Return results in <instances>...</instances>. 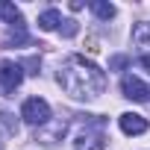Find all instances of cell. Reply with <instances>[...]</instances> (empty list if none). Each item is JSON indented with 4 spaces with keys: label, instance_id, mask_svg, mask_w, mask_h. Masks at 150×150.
I'll use <instances>...</instances> for the list:
<instances>
[{
    "label": "cell",
    "instance_id": "6da1fadb",
    "mask_svg": "<svg viewBox=\"0 0 150 150\" xmlns=\"http://www.w3.org/2000/svg\"><path fill=\"white\" fill-rule=\"evenodd\" d=\"M59 86L77 100H94L106 88V74L86 56H71L59 71Z\"/></svg>",
    "mask_w": 150,
    "mask_h": 150
},
{
    "label": "cell",
    "instance_id": "7a4b0ae2",
    "mask_svg": "<svg viewBox=\"0 0 150 150\" xmlns=\"http://www.w3.org/2000/svg\"><path fill=\"white\" fill-rule=\"evenodd\" d=\"M21 118L33 127H44L50 121V103L44 97H27L24 106H21Z\"/></svg>",
    "mask_w": 150,
    "mask_h": 150
},
{
    "label": "cell",
    "instance_id": "3957f363",
    "mask_svg": "<svg viewBox=\"0 0 150 150\" xmlns=\"http://www.w3.org/2000/svg\"><path fill=\"white\" fill-rule=\"evenodd\" d=\"M24 83V68L18 62H0V94L9 97Z\"/></svg>",
    "mask_w": 150,
    "mask_h": 150
},
{
    "label": "cell",
    "instance_id": "277c9868",
    "mask_svg": "<svg viewBox=\"0 0 150 150\" xmlns=\"http://www.w3.org/2000/svg\"><path fill=\"white\" fill-rule=\"evenodd\" d=\"M121 88H124V97H129V100H147V94H150V88L138 80V77H132V74H127L124 77V83H121Z\"/></svg>",
    "mask_w": 150,
    "mask_h": 150
},
{
    "label": "cell",
    "instance_id": "5b68a950",
    "mask_svg": "<svg viewBox=\"0 0 150 150\" xmlns=\"http://www.w3.org/2000/svg\"><path fill=\"white\" fill-rule=\"evenodd\" d=\"M118 124H121V129H124L127 135H141V132H147V121H144L141 115H135V112H124V115L118 118Z\"/></svg>",
    "mask_w": 150,
    "mask_h": 150
},
{
    "label": "cell",
    "instance_id": "8992f818",
    "mask_svg": "<svg viewBox=\"0 0 150 150\" xmlns=\"http://www.w3.org/2000/svg\"><path fill=\"white\" fill-rule=\"evenodd\" d=\"M0 18H3L12 30H24V15H21V9H15L12 3H0Z\"/></svg>",
    "mask_w": 150,
    "mask_h": 150
},
{
    "label": "cell",
    "instance_id": "52a82bcc",
    "mask_svg": "<svg viewBox=\"0 0 150 150\" xmlns=\"http://www.w3.org/2000/svg\"><path fill=\"white\" fill-rule=\"evenodd\" d=\"M77 150H106V141L97 132H83L77 138Z\"/></svg>",
    "mask_w": 150,
    "mask_h": 150
},
{
    "label": "cell",
    "instance_id": "ba28073f",
    "mask_svg": "<svg viewBox=\"0 0 150 150\" xmlns=\"http://www.w3.org/2000/svg\"><path fill=\"white\" fill-rule=\"evenodd\" d=\"M59 135H65V121H62V124H53L47 132H35V141H41V144H47V147H50V144H56V138H59Z\"/></svg>",
    "mask_w": 150,
    "mask_h": 150
},
{
    "label": "cell",
    "instance_id": "9c48e42d",
    "mask_svg": "<svg viewBox=\"0 0 150 150\" xmlns=\"http://www.w3.org/2000/svg\"><path fill=\"white\" fill-rule=\"evenodd\" d=\"M59 24H62V15H59L56 9H47V12H41V15H38V27H41V30H47V33H50V30H56Z\"/></svg>",
    "mask_w": 150,
    "mask_h": 150
},
{
    "label": "cell",
    "instance_id": "30bf717a",
    "mask_svg": "<svg viewBox=\"0 0 150 150\" xmlns=\"http://www.w3.org/2000/svg\"><path fill=\"white\" fill-rule=\"evenodd\" d=\"M88 9L100 18V21H109V18H115V6L112 3H100V0H91L88 3Z\"/></svg>",
    "mask_w": 150,
    "mask_h": 150
},
{
    "label": "cell",
    "instance_id": "8fae6325",
    "mask_svg": "<svg viewBox=\"0 0 150 150\" xmlns=\"http://www.w3.org/2000/svg\"><path fill=\"white\" fill-rule=\"evenodd\" d=\"M3 44H6V47H21V44H30V35H27L24 30H15V33H9V35L3 38Z\"/></svg>",
    "mask_w": 150,
    "mask_h": 150
},
{
    "label": "cell",
    "instance_id": "7c38bea8",
    "mask_svg": "<svg viewBox=\"0 0 150 150\" xmlns=\"http://www.w3.org/2000/svg\"><path fill=\"white\" fill-rule=\"evenodd\" d=\"M132 41H135V44H141V47H144V44H147V41H150V24H138V27H135V30H132Z\"/></svg>",
    "mask_w": 150,
    "mask_h": 150
},
{
    "label": "cell",
    "instance_id": "4fadbf2b",
    "mask_svg": "<svg viewBox=\"0 0 150 150\" xmlns=\"http://www.w3.org/2000/svg\"><path fill=\"white\" fill-rule=\"evenodd\" d=\"M62 24H65V27H62V35H65V38L77 35V30H80V27H77V21H71V18H68V21H62Z\"/></svg>",
    "mask_w": 150,
    "mask_h": 150
},
{
    "label": "cell",
    "instance_id": "5bb4252c",
    "mask_svg": "<svg viewBox=\"0 0 150 150\" xmlns=\"http://www.w3.org/2000/svg\"><path fill=\"white\" fill-rule=\"evenodd\" d=\"M0 121L6 124V129H9V132H18V124H12V115H9V112H0Z\"/></svg>",
    "mask_w": 150,
    "mask_h": 150
},
{
    "label": "cell",
    "instance_id": "9a60e30c",
    "mask_svg": "<svg viewBox=\"0 0 150 150\" xmlns=\"http://www.w3.org/2000/svg\"><path fill=\"white\" fill-rule=\"evenodd\" d=\"M24 68H30L27 74H38V59H35V56H30V59L24 62Z\"/></svg>",
    "mask_w": 150,
    "mask_h": 150
},
{
    "label": "cell",
    "instance_id": "2e32d148",
    "mask_svg": "<svg viewBox=\"0 0 150 150\" xmlns=\"http://www.w3.org/2000/svg\"><path fill=\"white\" fill-rule=\"evenodd\" d=\"M124 65H127V56H115L112 59V68H124Z\"/></svg>",
    "mask_w": 150,
    "mask_h": 150
},
{
    "label": "cell",
    "instance_id": "e0dca14e",
    "mask_svg": "<svg viewBox=\"0 0 150 150\" xmlns=\"http://www.w3.org/2000/svg\"><path fill=\"white\" fill-rule=\"evenodd\" d=\"M138 65H141V68H147V71H150V56H141V59H138Z\"/></svg>",
    "mask_w": 150,
    "mask_h": 150
}]
</instances>
